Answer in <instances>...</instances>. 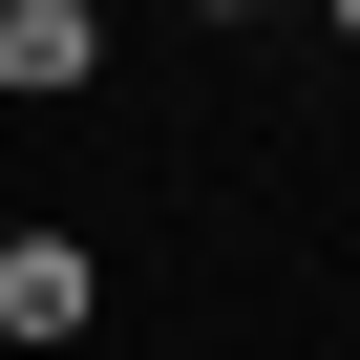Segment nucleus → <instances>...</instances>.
<instances>
[{
	"label": "nucleus",
	"instance_id": "nucleus-1",
	"mask_svg": "<svg viewBox=\"0 0 360 360\" xmlns=\"http://www.w3.org/2000/svg\"><path fill=\"white\" fill-rule=\"evenodd\" d=\"M106 64V22H85V0H0V85H22V106H64Z\"/></svg>",
	"mask_w": 360,
	"mask_h": 360
},
{
	"label": "nucleus",
	"instance_id": "nucleus-2",
	"mask_svg": "<svg viewBox=\"0 0 360 360\" xmlns=\"http://www.w3.org/2000/svg\"><path fill=\"white\" fill-rule=\"evenodd\" d=\"M85 297H106V276H85L64 233H22V255H0V339H85Z\"/></svg>",
	"mask_w": 360,
	"mask_h": 360
},
{
	"label": "nucleus",
	"instance_id": "nucleus-3",
	"mask_svg": "<svg viewBox=\"0 0 360 360\" xmlns=\"http://www.w3.org/2000/svg\"><path fill=\"white\" fill-rule=\"evenodd\" d=\"M191 22H255V0H191Z\"/></svg>",
	"mask_w": 360,
	"mask_h": 360
},
{
	"label": "nucleus",
	"instance_id": "nucleus-4",
	"mask_svg": "<svg viewBox=\"0 0 360 360\" xmlns=\"http://www.w3.org/2000/svg\"><path fill=\"white\" fill-rule=\"evenodd\" d=\"M318 22H339V43H360V0H318Z\"/></svg>",
	"mask_w": 360,
	"mask_h": 360
}]
</instances>
